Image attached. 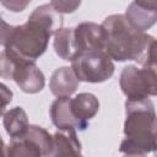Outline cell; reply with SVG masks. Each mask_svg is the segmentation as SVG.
<instances>
[{
	"instance_id": "cell-1",
	"label": "cell",
	"mask_w": 157,
	"mask_h": 157,
	"mask_svg": "<svg viewBox=\"0 0 157 157\" xmlns=\"http://www.w3.org/2000/svg\"><path fill=\"white\" fill-rule=\"evenodd\" d=\"M101 26L105 33L104 52L112 60H134L142 67L156 69V39L135 29L121 13L105 17Z\"/></svg>"
},
{
	"instance_id": "cell-2",
	"label": "cell",
	"mask_w": 157,
	"mask_h": 157,
	"mask_svg": "<svg viewBox=\"0 0 157 157\" xmlns=\"http://www.w3.org/2000/svg\"><path fill=\"white\" fill-rule=\"evenodd\" d=\"M156 112L150 98L125 102V139L119 151L124 155H147L156 150Z\"/></svg>"
},
{
	"instance_id": "cell-3",
	"label": "cell",
	"mask_w": 157,
	"mask_h": 157,
	"mask_svg": "<svg viewBox=\"0 0 157 157\" xmlns=\"http://www.w3.org/2000/svg\"><path fill=\"white\" fill-rule=\"evenodd\" d=\"M0 76L15 81L22 92L29 94L40 92L45 86L44 74L36 61L22 59L7 49L0 53Z\"/></svg>"
},
{
	"instance_id": "cell-4",
	"label": "cell",
	"mask_w": 157,
	"mask_h": 157,
	"mask_svg": "<svg viewBox=\"0 0 157 157\" xmlns=\"http://www.w3.org/2000/svg\"><path fill=\"white\" fill-rule=\"evenodd\" d=\"M53 33L37 21L27 20L26 23L15 26L10 43L5 49L22 59L36 61L48 48Z\"/></svg>"
},
{
	"instance_id": "cell-5",
	"label": "cell",
	"mask_w": 157,
	"mask_h": 157,
	"mask_svg": "<svg viewBox=\"0 0 157 157\" xmlns=\"http://www.w3.org/2000/svg\"><path fill=\"white\" fill-rule=\"evenodd\" d=\"M71 69L78 81L101 83L113 76L115 66L104 50H90L78 54L71 61Z\"/></svg>"
},
{
	"instance_id": "cell-6",
	"label": "cell",
	"mask_w": 157,
	"mask_h": 157,
	"mask_svg": "<svg viewBox=\"0 0 157 157\" xmlns=\"http://www.w3.org/2000/svg\"><path fill=\"white\" fill-rule=\"evenodd\" d=\"M119 86L128 101L145 99L157 94L156 69L128 65L121 70Z\"/></svg>"
},
{
	"instance_id": "cell-7",
	"label": "cell",
	"mask_w": 157,
	"mask_h": 157,
	"mask_svg": "<svg viewBox=\"0 0 157 157\" xmlns=\"http://www.w3.org/2000/svg\"><path fill=\"white\" fill-rule=\"evenodd\" d=\"M53 147V135L44 128L29 125L26 134L11 139L7 146L9 157H47Z\"/></svg>"
},
{
	"instance_id": "cell-8",
	"label": "cell",
	"mask_w": 157,
	"mask_h": 157,
	"mask_svg": "<svg viewBox=\"0 0 157 157\" xmlns=\"http://www.w3.org/2000/svg\"><path fill=\"white\" fill-rule=\"evenodd\" d=\"M78 54L90 50H104L105 33L101 25L94 22H81L74 28Z\"/></svg>"
},
{
	"instance_id": "cell-9",
	"label": "cell",
	"mask_w": 157,
	"mask_h": 157,
	"mask_svg": "<svg viewBox=\"0 0 157 157\" xmlns=\"http://www.w3.org/2000/svg\"><path fill=\"white\" fill-rule=\"evenodd\" d=\"M125 18L135 29L145 32L157 21L156 1H132L125 11Z\"/></svg>"
},
{
	"instance_id": "cell-10",
	"label": "cell",
	"mask_w": 157,
	"mask_h": 157,
	"mask_svg": "<svg viewBox=\"0 0 157 157\" xmlns=\"http://www.w3.org/2000/svg\"><path fill=\"white\" fill-rule=\"evenodd\" d=\"M71 98L63 97L56 98L49 109L52 123L59 130H80L83 131L88 128V123H82L75 118L71 110Z\"/></svg>"
},
{
	"instance_id": "cell-11",
	"label": "cell",
	"mask_w": 157,
	"mask_h": 157,
	"mask_svg": "<svg viewBox=\"0 0 157 157\" xmlns=\"http://www.w3.org/2000/svg\"><path fill=\"white\" fill-rule=\"evenodd\" d=\"M47 157H83L76 130H58L53 134V147Z\"/></svg>"
},
{
	"instance_id": "cell-12",
	"label": "cell",
	"mask_w": 157,
	"mask_h": 157,
	"mask_svg": "<svg viewBox=\"0 0 157 157\" xmlns=\"http://www.w3.org/2000/svg\"><path fill=\"white\" fill-rule=\"evenodd\" d=\"M80 81L77 80L71 66H60L50 76L49 88L50 92L58 97H70L78 88Z\"/></svg>"
},
{
	"instance_id": "cell-13",
	"label": "cell",
	"mask_w": 157,
	"mask_h": 157,
	"mask_svg": "<svg viewBox=\"0 0 157 157\" xmlns=\"http://www.w3.org/2000/svg\"><path fill=\"white\" fill-rule=\"evenodd\" d=\"M70 105L75 118L82 123H88L99 110L98 98L90 92L76 94L75 98H71Z\"/></svg>"
},
{
	"instance_id": "cell-14",
	"label": "cell",
	"mask_w": 157,
	"mask_h": 157,
	"mask_svg": "<svg viewBox=\"0 0 157 157\" xmlns=\"http://www.w3.org/2000/svg\"><path fill=\"white\" fill-rule=\"evenodd\" d=\"M53 47L59 58L66 61H72L78 55V49L75 40L74 28L61 27L54 34Z\"/></svg>"
},
{
	"instance_id": "cell-15",
	"label": "cell",
	"mask_w": 157,
	"mask_h": 157,
	"mask_svg": "<svg viewBox=\"0 0 157 157\" xmlns=\"http://www.w3.org/2000/svg\"><path fill=\"white\" fill-rule=\"evenodd\" d=\"M2 124L5 131L11 139L25 135L29 126L27 113L22 107H13L10 110L5 112Z\"/></svg>"
},
{
	"instance_id": "cell-16",
	"label": "cell",
	"mask_w": 157,
	"mask_h": 157,
	"mask_svg": "<svg viewBox=\"0 0 157 157\" xmlns=\"http://www.w3.org/2000/svg\"><path fill=\"white\" fill-rule=\"evenodd\" d=\"M29 20L37 21L44 27H47L53 34L63 27V15L55 11V9L49 4H43L33 10L28 17Z\"/></svg>"
},
{
	"instance_id": "cell-17",
	"label": "cell",
	"mask_w": 157,
	"mask_h": 157,
	"mask_svg": "<svg viewBox=\"0 0 157 157\" xmlns=\"http://www.w3.org/2000/svg\"><path fill=\"white\" fill-rule=\"evenodd\" d=\"M50 5L55 9L56 12H59L60 15H64V13H71L74 12L80 5H81V1H72V0H54V1H50Z\"/></svg>"
},
{
	"instance_id": "cell-18",
	"label": "cell",
	"mask_w": 157,
	"mask_h": 157,
	"mask_svg": "<svg viewBox=\"0 0 157 157\" xmlns=\"http://www.w3.org/2000/svg\"><path fill=\"white\" fill-rule=\"evenodd\" d=\"M13 29H15V26L9 25L0 16V45H2L5 48L7 47V44L10 43V39L12 37Z\"/></svg>"
},
{
	"instance_id": "cell-19",
	"label": "cell",
	"mask_w": 157,
	"mask_h": 157,
	"mask_svg": "<svg viewBox=\"0 0 157 157\" xmlns=\"http://www.w3.org/2000/svg\"><path fill=\"white\" fill-rule=\"evenodd\" d=\"M12 97H13L12 91L6 85L0 82V117L5 114V109L11 103Z\"/></svg>"
},
{
	"instance_id": "cell-20",
	"label": "cell",
	"mask_w": 157,
	"mask_h": 157,
	"mask_svg": "<svg viewBox=\"0 0 157 157\" xmlns=\"http://www.w3.org/2000/svg\"><path fill=\"white\" fill-rule=\"evenodd\" d=\"M1 4L11 11L18 12V11H23L26 6L29 4V1H2Z\"/></svg>"
},
{
	"instance_id": "cell-21",
	"label": "cell",
	"mask_w": 157,
	"mask_h": 157,
	"mask_svg": "<svg viewBox=\"0 0 157 157\" xmlns=\"http://www.w3.org/2000/svg\"><path fill=\"white\" fill-rule=\"evenodd\" d=\"M0 157H9L7 156V146L5 145L1 135H0Z\"/></svg>"
},
{
	"instance_id": "cell-22",
	"label": "cell",
	"mask_w": 157,
	"mask_h": 157,
	"mask_svg": "<svg viewBox=\"0 0 157 157\" xmlns=\"http://www.w3.org/2000/svg\"><path fill=\"white\" fill-rule=\"evenodd\" d=\"M124 157H146L145 155H125Z\"/></svg>"
}]
</instances>
